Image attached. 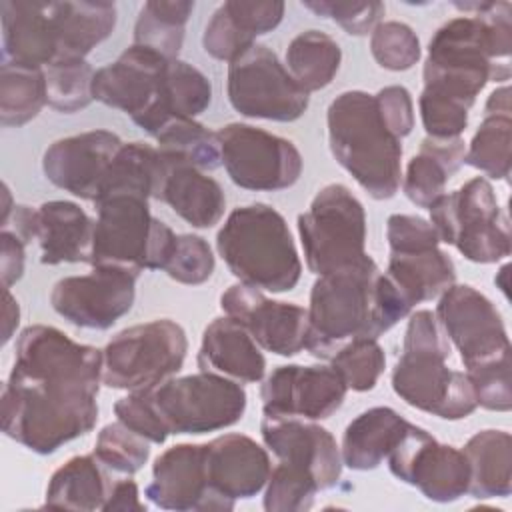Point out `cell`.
<instances>
[{
	"label": "cell",
	"mask_w": 512,
	"mask_h": 512,
	"mask_svg": "<svg viewBox=\"0 0 512 512\" xmlns=\"http://www.w3.org/2000/svg\"><path fill=\"white\" fill-rule=\"evenodd\" d=\"M102 350L54 326H26L2 386V432L36 454H52L98 422Z\"/></svg>",
	"instance_id": "1"
},
{
	"label": "cell",
	"mask_w": 512,
	"mask_h": 512,
	"mask_svg": "<svg viewBox=\"0 0 512 512\" xmlns=\"http://www.w3.org/2000/svg\"><path fill=\"white\" fill-rule=\"evenodd\" d=\"M464 12L446 20L430 38L422 92L472 108L488 82H506L512 50L510 2H454Z\"/></svg>",
	"instance_id": "2"
},
{
	"label": "cell",
	"mask_w": 512,
	"mask_h": 512,
	"mask_svg": "<svg viewBox=\"0 0 512 512\" xmlns=\"http://www.w3.org/2000/svg\"><path fill=\"white\" fill-rule=\"evenodd\" d=\"M306 352L330 360L356 338H380L412 312L410 302L372 256L320 274L310 290Z\"/></svg>",
	"instance_id": "3"
},
{
	"label": "cell",
	"mask_w": 512,
	"mask_h": 512,
	"mask_svg": "<svg viewBox=\"0 0 512 512\" xmlns=\"http://www.w3.org/2000/svg\"><path fill=\"white\" fill-rule=\"evenodd\" d=\"M334 160L374 200H390L402 184V138L384 120L374 94L340 92L326 110Z\"/></svg>",
	"instance_id": "4"
},
{
	"label": "cell",
	"mask_w": 512,
	"mask_h": 512,
	"mask_svg": "<svg viewBox=\"0 0 512 512\" xmlns=\"http://www.w3.org/2000/svg\"><path fill=\"white\" fill-rule=\"evenodd\" d=\"M450 340L432 310L410 314L402 354L392 368V390L408 406L442 420L468 418L476 408L466 372L446 364Z\"/></svg>",
	"instance_id": "5"
},
{
	"label": "cell",
	"mask_w": 512,
	"mask_h": 512,
	"mask_svg": "<svg viewBox=\"0 0 512 512\" xmlns=\"http://www.w3.org/2000/svg\"><path fill=\"white\" fill-rule=\"evenodd\" d=\"M216 250L242 282L266 292H290L302 260L286 218L264 202L236 206L216 234Z\"/></svg>",
	"instance_id": "6"
},
{
	"label": "cell",
	"mask_w": 512,
	"mask_h": 512,
	"mask_svg": "<svg viewBox=\"0 0 512 512\" xmlns=\"http://www.w3.org/2000/svg\"><path fill=\"white\" fill-rule=\"evenodd\" d=\"M90 266H122L134 272L164 270L174 244V230L152 216L148 198L114 194L98 200Z\"/></svg>",
	"instance_id": "7"
},
{
	"label": "cell",
	"mask_w": 512,
	"mask_h": 512,
	"mask_svg": "<svg viewBox=\"0 0 512 512\" xmlns=\"http://www.w3.org/2000/svg\"><path fill=\"white\" fill-rule=\"evenodd\" d=\"M430 224L440 242L454 246L466 260L494 264L510 256V222L486 176H474L430 206Z\"/></svg>",
	"instance_id": "8"
},
{
	"label": "cell",
	"mask_w": 512,
	"mask_h": 512,
	"mask_svg": "<svg viewBox=\"0 0 512 512\" xmlns=\"http://www.w3.org/2000/svg\"><path fill=\"white\" fill-rule=\"evenodd\" d=\"M146 392L168 436L230 428L242 420L248 406L240 382L208 370L172 376Z\"/></svg>",
	"instance_id": "9"
},
{
	"label": "cell",
	"mask_w": 512,
	"mask_h": 512,
	"mask_svg": "<svg viewBox=\"0 0 512 512\" xmlns=\"http://www.w3.org/2000/svg\"><path fill=\"white\" fill-rule=\"evenodd\" d=\"M186 352V332L170 318L128 326L102 350V384L128 392L152 388L180 372Z\"/></svg>",
	"instance_id": "10"
},
{
	"label": "cell",
	"mask_w": 512,
	"mask_h": 512,
	"mask_svg": "<svg viewBox=\"0 0 512 512\" xmlns=\"http://www.w3.org/2000/svg\"><path fill=\"white\" fill-rule=\"evenodd\" d=\"M296 226L304 262L316 276L366 256V210L340 182L320 188L308 210L298 214Z\"/></svg>",
	"instance_id": "11"
},
{
	"label": "cell",
	"mask_w": 512,
	"mask_h": 512,
	"mask_svg": "<svg viewBox=\"0 0 512 512\" xmlns=\"http://www.w3.org/2000/svg\"><path fill=\"white\" fill-rule=\"evenodd\" d=\"M388 266L386 276L414 308L438 298L456 284V266L440 248L430 220L416 214H390L386 220Z\"/></svg>",
	"instance_id": "12"
},
{
	"label": "cell",
	"mask_w": 512,
	"mask_h": 512,
	"mask_svg": "<svg viewBox=\"0 0 512 512\" xmlns=\"http://www.w3.org/2000/svg\"><path fill=\"white\" fill-rule=\"evenodd\" d=\"M226 94L238 114L254 120L294 122L310 104V94L292 78L278 54L258 42L228 64Z\"/></svg>",
	"instance_id": "13"
},
{
	"label": "cell",
	"mask_w": 512,
	"mask_h": 512,
	"mask_svg": "<svg viewBox=\"0 0 512 512\" xmlns=\"http://www.w3.org/2000/svg\"><path fill=\"white\" fill-rule=\"evenodd\" d=\"M216 138L226 174L244 190H284L294 186L302 174V154L288 138L244 122L220 126Z\"/></svg>",
	"instance_id": "14"
},
{
	"label": "cell",
	"mask_w": 512,
	"mask_h": 512,
	"mask_svg": "<svg viewBox=\"0 0 512 512\" xmlns=\"http://www.w3.org/2000/svg\"><path fill=\"white\" fill-rule=\"evenodd\" d=\"M436 318L460 352L464 370L510 358L512 346L496 304L470 284H452L438 296Z\"/></svg>",
	"instance_id": "15"
},
{
	"label": "cell",
	"mask_w": 512,
	"mask_h": 512,
	"mask_svg": "<svg viewBox=\"0 0 512 512\" xmlns=\"http://www.w3.org/2000/svg\"><path fill=\"white\" fill-rule=\"evenodd\" d=\"M138 272L122 266H92L80 276L60 278L50 304L66 322L86 330H108L132 310Z\"/></svg>",
	"instance_id": "16"
},
{
	"label": "cell",
	"mask_w": 512,
	"mask_h": 512,
	"mask_svg": "<svg viewBox=\"0 0 512 512\" xmlns=\"http://www.w3.org/2000/svg\"><path fill=\"white\" fill-rule=\"evenodd\" d=\"M386 460L392 476L432 502L448 504L468 494L470 464L462 448L438 442L416 424H410Z\"/></svg>",
	"instance_id": "17"
},
{
	"label": "cell",
	"mask_w": 512,
	"mask_h": 512,
	"mask_svg": "<svg viewBox=\"0 0 512 512\" xmlns=\"http://www.w3.org/2000/svg\"><path fill=\"white\" fill-rule=\"evenodd\" d=\"M348 386L332 366L284 364L274 368L262 388L264 416L302 420L330 418L344 404Z\"/></svg>",
	"instance_id": "18"
},
{
	"label": "cell",
	"mask_w": 512,
	"mask_h": 512,
	"mask_svg": "<svg viewBox=\"0 0 512 512\" xmlns=\"http://www.w3.org/2000/svg\"><path fill=\"white\" fill-rule=\"evenodd\" d=\"M220 308L272 354L288 358L306 348L308 310L296 302L272 300L262 290L238 282L220 294Z\"/></svg>",
	"instance_id": "19"
},
{
	"label": "cell",
	"mask_w": 512,
	"mask_h": 512,
	"mask_svg": "<svg viewBox=\"0 0 512 512\" xmlns=\"http://www.w3.org/2000/svg\"><path fill=\"white\" fill-rule=\"evenodd\" d=\"M122 144L110 130H86L54 140L44 150L42 172L56 188L94 202Z\"/></svg>",
	"instance_id": "20"
},
{
	"label": "cell",
	"mask_w": 512,
	"mask_h": 512,
	"mask_svg": "<svg viewBox=\"0 0 512 512\" xmlns=\"http://www.w3.org/2000/svg\"><path fill=\"white\" fill-rule=\"evenodd\" d=\"M144 496L162 510L210 512L232 510L234 504L216 496L208 484L204 444H174L152 466V482Z\"/></svg>",
	"instance_id": "21"
},
{
	"label": "cell",
	"mask_w": 512,
	"mask_h": 512,
	"mask_svg": "<svg viewBox=\"0 0 512 512\" xmlns=\"http://www.w3.org/2000/svg\"><path fill=\"white\" fill-rule=\"evenodd\" d=\"M170 62L146 46L130 44L114 62L94 72L92 96L134 120L156 102Z\"/></svg>",
	"instance_id": "22"
},
{
	"label": "cell",
	"mask_w": 512,
	"mask_h": 512,
	"mask_svg": "<svg viewBox=\"0 0 512 512\" xmlns=\"http://www.w3.org/2000/svg\"><path fill=\"white\" fill-rule=\"evenodd\" d=\"M260 434L280 462L308 470L320 490L334 488L342 474V454L336 438L316 420L262 416Z\"/></svg>",
	"instance_id": "23"
},
{
	"label": "cell",
	"mask_w": 512,
	"mask_h": 512,
	"mask_svg": "<svg viewBox=\"0 0 512 512\" xmlns=\"http://www.w3.org/2000/svg\"><path fill=\"white\" fill-rule=\"evenodd\" d=\"M206 474L212 492L236 506L264 490L272 472L270 456L254 438L238 432L204 442Z\"/></svg>",
	"instance_id": "24"
},
{
	"label": "cell",
	"mask_w": 512,
	"mask_h": 512,
	"mask_svg": "<svg viewBox=\"0 0 512 512\" xmlns=\"http://www.w3.org/2000/svg\"><path fill=\"white\" fill-rule=\"evenodd\" d=\"M160 150V148H158ZM162 152V176L154 200L170 206L192 228H212L226 210V196L218 180L188 160Z\"/></svg>",
	"instance_id": "25"
},
{
	"label": "cell",
	"mask_w": 512,
	"mask_h": 512,
	"mask_svg": "<svg viewBox=\"0 0 512 512\" xmlns=\"http://www.w3.org/2000/svg\"><path fill=\"white\" fill-rule=\"evenodd\" d=\"M284 10L286 4L276 0H228L212 12L202 34V48L208 56L230 64L254 46L258 36L278 28Z\"/></svg>",
	"instance_id": "26"
},
{
	"label": "cell",
	"mask_w": 512,
	"mask_h": 512,
	"mask_svg": "<svg viewBox=\"0 0 512 512\" xmlns=\"http://www.w3.org/2000/svg\"><path fill=\"white\" fill-rule=\"evenodd\" d=\"M2 20V62L46 68L56 60V38L50 16V2L4 0Z\"/></svg>",
	"instance_id": "27"
},
{
	"label": "cell",
	"mask_w": 512,
	"mask_h": 512,
	"mask_svg": "<svg viewBox=\"0 0 512 512\" xmlns=\"http://www.w3.org/2000/svg\"><path fill=\"white\" fill-rule=\"evenodd\" d=\"M196 362L200 370L222 374L240 384L260 382L266 374L260 346L240 322L226 314L204 328Z\"/></svg>",
	"instance_id": "28"
},
{
	"label": "cell",
	"mask_w": 512,
	"mask_h": 512,
	"mask_svg": "<svg viewBox=\"0 0 512 512\" xmlns=\"http://www.w3.org/2000/svg\"><path fill=\"white\" fill-rule=\"evenodd\" d=\"M40 262L48 266L90 262L94 220L70 200H50L38 206Z\"/></svg>",
	"instance_id": "29"
},
{
	"label": "cell",
	"mask_w": 512,
	"mask_h": 512,
	"mask_svg": "<svg viewBox=\"0 0 512 512\" xmlns=\"http://www.w3.org/2000/svg\"><path fill=\"white\" fill-rule=\"evenodd\" d=\"M50 16L56 60H86L114 32L118 22L114 2H50Z\"/></svg>",
	"instance_id": "30"
},
{
	"label": "cell",
	"mask_w": 512,
	"mask_h": 512,
	"mask_svg": "<svg viewBox=\"0 0 512 512\" xmlns=\"http://www.w3.org/2000/svg\"><path fill=\"white\" fill-rule=\"evenodd\" d=\"M410 424L390 406L360 412L342 434V462L356 472L376 470L398 446Z\"/></svg>",
	"instance_id": "31"
},
{
	"label": "cell",
	"mask_w": 512,
	"mask_h": 512,
	"mask_svg": "<svg viewBox=\"0 0 512 512\" xmlns=\"http://www.w3.org/2000/svg\"><path fill=\"white\" fill-rule=\"evenodd\" d=\"M212 102V84L196 66L176 58L170 62L156 102L132 122L154 136L172 118H196Z\"/></svg>",
	"instance_id": "32"
},
{
	"label": "cell",
	"mask_w": 512,
	"mask_h": 512,
	"mask_svg": "<svg viewBox=\"0 0 512 512\" xmlns=\"http://www.w3.org/2000/svg\"><path fill=\"white\" fill-rule=\"evenodd\" d=\"M464 156L466 142L462 138L426 136L402 172V192L412 204L428 208L446 192V184L464 164Z\"/></svg>",
	"instance_id": "33"
},
{
	"label": "cell",
	"mask_w": 512,
	"mask_h": 512,
	"mask_svg": "<svg viewBox=\"0 0 512 512\" xmlns=\"http://www.w3.org/2000/svg\"><path fill=\"white\" fill-rule=\"evenodd\" d=\"M96 454L68 458L58 466L46 486L44 506L56 510H102L116 478Z\"/></svg>",
	"instance_id": "34"
},
{
	"label": "cell",
	"mask_w": 512,
	"mask_h": 512,
	"mask_svg": "<svg viewBox=\"0 0 512 512\" xmlns=\"http://www.w3.org/2000/svg\"><path fill=\"white\" fill-rule=\"evenodd\" d=\"M470 464L468 494L474 498H506L512 492V436L486 428L468 438L462 448Z\"/></svg>",
	"instance_id": "35"
},
{
	"label": "cell",
	"mask_w": 512,
	"mask_h": 512,
	"mask_svg": "<svg viewBox=\"0 0 512 512\" xmlns=\"http://www.w3.org/2000/svg\"><path fill=\"white\" fill-rule=\"evenodd\" d=\"M162 152L148 142H124L114 156L94 204L114 194H138L154 198L162 176Z\"/></svg>",
	"instance_id": "36"
},
{
	"label": "cell",
	"mask_w": 512,
	"mask_h": 512,
	"mask_svg": "<svg viewBox=\"0 0 512 512\" xmlns=\"http://www.w3.org/2000/svg\"><path fill=\"white\" fill-rule=\"evenodd\" d=\"M284 66L310 94L332 84L342 64L340 44L326 32L304 30L286 46Z\"/></svg>",
	"instance_id": "37"
},
{
	"label": "cell",
	"mask_w": 512,
	"mask_h": 512,
	"mask_svg": "<svg viewBox=\"0 0 512 512\" xmlns=\"http://www.w3.org/2000/svg\"><path fill=\"white\" fill-rule=\"evenodd\" d=\"M194 12V2L188 0H150L144 2L136 24L134 42L146 46L168 60H176L184 44L186 22Z\"/></svg>",
	"instance_id": "38"
},
{
	"label": "cell",
	"mask_w": 512,
	"mask_h": 512,
	"mask_svg": "<svg viewBox=\"0 0 512 512\" xmlns=\"http://www.w3.org/2000/svg\"><path fill=\"white\" fill-rule=\"evenodd\" d=\"M48 104L44 68H28L10 62L0 64V122L20 128L34 120Z\"/></svg>",
	"instance_id": "39"
},
{
	"label": "cell",
	"mask_w": 512,
	"mask_h": 512,
	"mask_svg": "<svg viewBox=\"0 0 512 512\" xmlns=\"http://www.w3.org/2000/svg\"><path fill=\"white\" fill-rule=\"evenodd\" d=\"M152 138L160 150L176 154L204 172H212L222 164L216 132L196 118H172Z\"/></svg>",
	"instance_id": "40"
},
{
	"label": "cell",
	"mask_w": 512,
	"mask_h": 512,
	"mask_svg": "<svg viewBox=\"0 0 512 512\" xmlns=\"http://www.w3.org/2000/svg\"><path fill=\"white\" fill-rule=\"evenodd\" d=\"M510 140L512 118L506 114H484L466 146L464 164L488 178L506 180L510 176Z\"/></svg>",
	"instance_id": "41"
},
{
	"label": "cell",
	"mask_w": 512,
	"mask_h": 512,
	"mask_svg": "<svg viewBox=\"0 0 512 512\" xmlns=\"http://www.w3.org/2000/svg\"><path fill=\"white\" fill-rule=\"evenodd\" d=\"M94 68L86 60H56L44 68L48 106L72 114L86 108L92 96Z\"/></svg>",
	"instance_id": "42"
},
{
	"label": "cell",
	"mask_w": 512,
	"mask_h": 512,
	"mask_svg": "<svg viewBox=\"0 0 512 512\" xmlns=\"http://www.w3.org/2000/svg\"><path fill=\"white\" fill-rule=\"evenodd\" d=\"M330 366L342 376L348 390L368 392L384 374L386 354L376 338H356L334 352Z\"/></svg>",
	"instance_id": "43"
},
{
	"label": "cell",
	"mask_w": 512,
	"mask_h": 512,
	"mask_svg": "<svg viewBox=\"0 0 512 512\" xmlns=\"http://www.w3.org/2000/svg\"><path fill=\"white\" fill-rule=\"evenodd\" d=\"M320 492L316 478L298 466L278 462L264 486L262 506L266 512H304Z\"/></svg>",
	"instance_id": "44"
},
{
	"label": "cell",
	"mask_w": 512,
	"mask_h": 512,
	"mask_svg": "<svg viewBox=\"0 0 512 512\" xmlns=\"http://www.w3.org/2000/svg\"><path fill=\"white\" fill-rule=\"evenodd\" d=\"M94 454L108 470L130 476L148 462L150 442L116 420L98 432Z\"/></svg>",
	"instance_id": "45"
},
{
	"label": "cell",
	"mask_w": 512,
	"mask_h": 512,
	"mask_svg": "<svg viewBox=\"0 0 512 512\" xmlns=\"http://www.w3.org/2000/svg\"><path fill=\"white\" fill-rule=\"evenodd\" d=\"M370 52L376 64L390 72L410 70L422 58L420 38L400 20H382L370 32Z\"/></svg>",
	"instance_id": "46"
},
{
	"label": "cell",
	"mask_w": 512,
	"mask_h": 512,
	"mask_svg": "<svg viewBox=\"0 0 512 512\" xmlns=\"http://www.w3.org/2000/svg\"><path fill=\"white\" fill-rule=\"evenodd\" d=\"M216 258L210 244L198 234H178L164 272L186 286H200L214 274Z\"/></svg>",
	"instance_id": "47"
},
{
	"label": "cell",
	"mask_w": 512,
	"mask_h": 512,
	"mask_svg": "<svg viewBox=\"0 0 512 512\" xmlns=\"http://www.w3.org/2000/svg\"><path fill=\"white\" fill-rule=\"evenodd\" d=\"M302 6L320 18L334 20L350 36L370 34L386 14L382 2H332V0H304Z\"/></svg>",
	"instance_id": "48"
},
{
	"label": "cell",
	"mask_w": 512,
	"mask_h": 512,
	"mask_svg": "<svg viewBox=\"0 0 512 512\" xmlns=\"http://www.w3.org/2000/svg\"><path fill=\"white\" fill-rule=\"evenodd\" d=\"M474 390L476 404L492 412H508L512 408L510 358L496 360L486 366L464 370Z\"/></svg>",
	"instance_id": "49"
},
{
	"label": "cell",
	"mask_w": 512,
	"mask_h": 512,
	"mask_svg": "<svg viewBox=\"0 0 512 512\" xmlns=\"http://www.w3.org/2000/svg\"><path fill=\"white\" fill-rule=\"evenodd\" d=\"M114 414L124 426L146 438L150 444H164L168 438V432L156 416V410L148 398L146 388L132 390L120 400H116Z\"/></svg>",
	"instance_id": "50"
},
{
	"label": "cell",
	"mask_w": 512,
	"mask_h": 512,
	"mask_svg": "<svg viewBox=\"0 0 512 512\" xmlns=\"http://www.w3.org/2000/svg\"><path fill=\"white\" fill-rule=\"evenodd\" d=\"M374 98L392 132L398 138H406L414 128V102L410 90L406 86L392 84L380 88Z\"/></svg>",
	"instance_id": "51"
},
{
	"label": "cell",
	"mask_w": 512,
	"mask_h": 512,
	"mask_svg": "<svg viewBox=\"0 0 512 512\" xmlns=\"http://www.w3.org/2000/svg\"><path fill=\"white\" fill-rule=\"evenodd\" d=\"M26 262V242L12 230L2 228L0 232V274L2 286L10 288L24 274Z\"/></svg>",
	"instance_id": "52"
},
{
	"label": "cell",
	"mask_w": 512,
	"mask_h": 512,
	"mask_svg": "<svg viewBox=\"0 0 512 512\" xmlns=\"http://www.w3.org/2000/svg\"><path fill=\"white\" fill-rule=\"evenodd\" d=\"M104 512H146V504L140 500L138 484L126 476V478H116L112 484V490L106 498V504L102 508Z\"/></svg>",
	"instance_id": "53"
},
{
	"label": "cell",
	"mask_w": 512,
	"mask_h": 512,
	"mask_svg": "<svg viewBox=\"0 0 512 512\" xmlns=\"http://www.w3.org/2000/svg\"><path fill=\"white\" fill-rule=\"evenodd\" d=\"M2 344H8L20 324V304L12 296L10 288H4V308H2Z\"/></svg>",
	"instance_id": "54"
},
{
	"label": "cell",
	"mask_w": 512,
	"mask_h": 512,
	"mask_svg": "<svg viewBox=\"0 0 512 512\" xmlns=\"http://www.w3.org/2000/svg\"><path fill=\"white\" fill-rule=\"evenodd\" d=\"M484 114H506L510 116V88L508 84L498 86L496 90L490 92L486 106H484Z\"/></svg>",
	"instance_id": "55"
},
{
	"label": "cell",
	"mask_w": 512,
	"mask_h": 512,
	"mask_svg": "<svg viewBox=\"0 0 512 512\" xmlns=\"http://www.w3.org/2000/svg\"><path fill=\"white\" fill-rule=\"evenodd\" d=\"M14 202H12V194H10V188L8 184H2V214H0V226H4L14 210Z\"/></svg>",
	"instance_id": "56"
},
{
	"label": "cell",
	"mask_w": 512,
	"mask_h": 512,
	"mask_svg": "<svg viewBox=\"0 0 512 512\" xmlns=\"http://www.w3.org/2000/svg\"><path fill=\"white\" fill-rule=\"evenodd\" d=\"M508 264H504L502 268H500V272L496 274V278H494V282H496V286L504 292V296H508V282H506V278H508Z\"/></svg>",
	"instance_id": "57"
}]
</instances>
